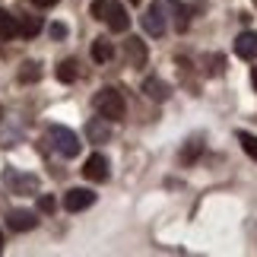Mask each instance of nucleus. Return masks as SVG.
I'll use <instances>...</instances> for the list:
<instances>
[{
	"instance_id": "obj_9",
	"label": "nucleus",
	"mask_w": 257,
	"mask_h": 257,
	"mask_svg": "<svg viewBox=\"0 0 257 257\" xmlns=\"http://www.w3.org/2000/svg\"><path fill=\"white\" fill-rule=\"evenodd\" d=\"M235 54L241 61H257V32H241L235 38Z\"/></svg>"
},
{
	"instance_id": "obj_15",
	"label": "nucleus",
	"mask_w": 257,
	"mask_h": 257,
	"mask_svg": "<svg viewBox=\"0 0 257 257\" xmlns=\"http://www.w3.org/2000/svg\"><path fill=\"white\" fill-rule=\"evenodd\" d=\"M111 57H114V45L108 42V38H95V42H92V61L108 64Z\"/></svg>"
},
{
	"instance_id": "obj_23",
	"label": "nucleus",
	"mask_w": 257,
	"mask_h": 257,
	"mask_svg": "<svg viewBox=\"0 0 257 257\" xmlns=\"http://www.w3.org/2000/svg\"><path fill=\"white\" fill-rule=\"evenodd\" d=\"M35 7H54V4H61V0H32Z\"/></svg>"
},
{
	"instance_id": "obj_18",
	"label": "nucleus",
	"mask_w": 257,
	"mask_h": 257,
	"mask_svg": "<svg viewBox=\"0 0 257 257\" xmlns=\"http://www.w3.org/2000/svg\"><path fill=\"white\" fill-rule=\"evenodd\" d=\"M200 153H203V137H191V140L184 143V150H181V159L191 162V159H197Z\"/></svg>"
},
{
	"instance_id": "obj_19",
	"label": "nucleus",
	"mask_w": 257,
	"mask_h": 257,
	"mask_svg": "<svg viewBox=\"0 0 257 257\" xmlns=\"http://www.w3.org/2000/svg\"><path fill=\"white\" fill-rule=\"evenodd\" d=\"M76 76H80L76 61H61V64H57V80H61V83H73Z\"/></svg>"
},
{
	"instance_id": "obj_24",
	"label": "nucleus",
	"mask_w": 257,
	"mask_h": 257,
	"mask_svg": "<svg viewBox=\"0 0 257 257\" xmlns=\"http://www.w3.org/2000/svg\"><path fill=\"white\" fill-rule=\"evenodd\" d=\"M251 83H254V89H257V67H254V73H251Z\"/></svg>"
},
{
	"instance_id": "obj_13",
	"label": "nucleus",
	"mask_w": 257,
	"mask_h": 257,
	"mask_svg": "<svg viewBox=\"0 0 257 257\" xmlns=\"http://www.w3.org/2000/svg\"><path fill=\"white\" fill-rule=\"evenodd\" d=\"M13 35H19V23L13 13H7V10H0V42H10Z\"/></svg>"
},
{
	"instance_id": "obj_28",
	"label": "nucleus",
	"mask_w": 257,
	"mask_h": 257,
	"mask_svg": "<svg viewBox=\"0 0 257 257\" xmlns=\"http://www.w3.org/2000/svg\"><path fill=\"white\" fill-rule=\"evenodd\" d=\"M254 4H257V0H254Z\"/></svg>"
},
{
	"instance_id": "obj_10",
	"label": "nucleus",
	"mask_w": 257,
	"mask_h": 257,
	"mask_svg": "<svg viewBox=\"0 0 257 257\" xmlns=\"http://www.w3.org/2000/svg\"><path fill=\"white\" fill-rule=\"evenodd\" d=\"M108 124H111V121H105L102 114L92 117V121L86 124V137L92 143H108V140H111V127H108Z\"/></svg>"
},
{
	"instance_id": "obj_22",
	"label": "nucleus",
	"mask_w": 257,
	"mask_h": 257,
	"mask_svg": "<svg viewBox=\"0 0 257 257\" xmlns=\"http://www.w3.org/2000/svg\"><path fill=\"white\" fill-rule=\"evenodd\" d=\"M64 35H67V26L54 23V26H51V38H64Z\"/></svg>"
},
{
	"instance_id": "obj_20",
	"label": "nucleus",
	"mask_w": 257,
	"mask_h": 257,
	"mask_svg": "<svg viewBox=\"0 0 257 257\" xmlns=\"http://www.w3.org/2000/svg\"><path fill=\"white\" fill-rule=\"evenodd\" d=\"M238 143H241V150L251 156V159H257V137L254 134H238Z\"/></svg>"
},
{
	"instance_id": "obj_6",
	"label": "nucleus",
	"mask_w": 257,
	"mask_h": 257,
	"mask_svg": "<svg viewBox=\"0 0 257 257\" xmlns=\"http://www.w3.org/2000/svg\"><path fill=\"white\" fill-rule=\"evenodd\" d=\"M92 203H95V194L86 191V187H70V191L64 194V210H70V213H83Z\"/></svg>"
},
{
	"instance_id": "obj_3",
	"label": "nucleus",
	"mask_w": 257,
	"mask_h": 257,
	"mask_svg": "<svg viewBox=\"0 0 257 257\" xmlns=\"http://www.w3.org/2000/svg\"><path fill=\"white\" fill-rule=\"evenodd\" d=\"M48 143H51V150H57L64 156V159H73V156H80V137H76L70 127H48Z\"/></svg>"
},
{
	"instance_id": "obj_5",
	"label": "nucleus",
	"mask_w": 257,
	"mask_h": 257,
	"mask_svg": "<svg viewBox=\"0 0 257 257\" xmlns=\"http://www.w3.org/2000/svg\"><path fill=\"white\" fill-rule=\"evenodd\" d=\"M4 181L10 184V191L19 194V197L35 194V191H38V178H35V175H23V172H16V169H7Z\"/></svg>"
},
{
	"instance_id": "obj_25",
	"label": "nucleus",
	"mask_w": 257,
	"mask_h": 257,
	"mask_svg": "<svg viewBox=\"0 0 257 257\" xmlns=\"http://www.w3.org/2000/svg\"><path fill=\"white\" fill-rule=\"evenodd\" d=\"M0 251H4V232H0Z\"/></svg>"
},
{
	"instance_id": "obj_14",
	"label": "nucleus",
	"mask_w": 257,
	"mask_h": 257,
	"mask_svg": "<svg viewBox=\"0 0 257 257\" xmlns=\"http://www.w3.org/2000/svg\"><path fill=\"white\" fill-rule=\"evenodd\" d=\"M16 23H19V35L23 38H35L42 32V16H16Z\"/></svg>"
},
{
	"instance_id": "obj_17",
	"label": "nucleus",
	"mask_w": 257,
	"mask_h": 257,
	"mask_svg": "<svg viewBox=\"0 0 257 257\" xmlns=\"http://www.w3.org/2000/svg\"><path fill=\"white\" fill-rule=\"evenodd\" d=\"M38 80H42V67L35 61H26L23 70H19V83H38Z\"/></svg>"
},
{
	"instance_id": "obj_7",
	"label": "nucleus",
	"mask_w": 257,
	"mask_h": 257,
	"mask_svg": "<svg viewBox=\"0 0 257 257\" xmlns=\"http://www.w3.org/2000/svg\"><path fill=\"white\" fill-rule=\"evenodd\" d=\"M83 175L89 178V181H108V159L102 153H92L83 165Z\"/></svg>"
},
{
	"instance_id": "obj_4",
	"label": "nucleus",
	"mask_w": 257,
	"mask_h": 257,
	"mask_svg": "<svg viewBox=\"0 0 257 257\" xmlns=\"http://www.w3.org/2000/svg\"><path fill=\"white\" fill-rule=\"evenodd\" d=\"M165 0H153L150 7H146V13H143V29L150 35H156L159 38L162 32H165V26H169V16H165Z\"/></svg>"
},
{
	"instance_id": "obj_8",
	"label": "nucleus",
	"mask_w": 257,
	"mask_h": 257,
	"mask_svg": "<svg viewBox=\"0 0 257 257\" xmlns=\"http://www.w3.org/2000/svg\"><path fill=\"white\" fill-rule=\"evenodd\" d=\"M7 225L13 232H32L35 225H38V216L32 210H13V213L7 216Z\"/></svg>"
},
{
	"instance_id": "obj_1",
	"label": "nucleus",
	"mask_w": 257,
	"mask_h": 257,
	"mask_svg": "<svg viewBox=\"0 0 257 257\" xmlns=\"http://www.w3.org/2000/svg\"><path fill=\"white\" fill-rule=\"evenodd\" d=\"M92 16L102 19L111 32H127V29H131V16H127V10L117 4V0H95Z\"/></svg>"
},
{
	"instance_id": "obj_26",
	"label": "nucleus",
	"mask_w": 257,
	"mask_h": 257,
	"mask_svg": "<svg viewBox=\"0 0 257 257\" xmlns=\"http://www.w3.org/2000/svg\"><path fill=\"white\" fill-rule=\"evenodd\" d=\"M131 4H140V0H131Z\"/></svg>"
},
{
	"instance_id": "obj_12",
	"label": "nucleus",
	"mask_w": 257,
	"mask_h": 257,
	"mask_svg": "<svg viewBox=\"0 0 257 257\" xmlns=\"http://www.w3.org/2000/svg\"><path fill=\"white\" fill-rule=\"evenodd\" d=\"M143 92L153 98V102H165L169 98V86H165L159 76H146L143 80Z\"/></svg>"
},
{
	"instance_id": "obj_11",
	"label": "nucleus",
	"mask_w": 257,
	"mask_h": 257,
	"mask_svg": "<svg viewBox=\"0 0 257 257\" xmlns=\"http://www.w3.org/2000/svg\"><path fill=\"white\" fill-rule=\"evenodd\" d=\"M124 51H127V61H131L134 67H143L146 57H150V51H146L143 38H127L124 42Z\"/></svg>"
},
{
	"instance_id": "obj_21",
	"label": "nucleus",
	"mask_w": 257,
	"mask_h": 257,
	"mask_svg": "<svg viewBox=\"0 0 257 257\" xmlns=\"http://www.w3.org/2000/svg\"><path fill=\"white\" fill-rule=\"evenodd\" d=\"M38 210H42V213H54V197L51 194L38 197Z\"/></svg>"
},
{
	"instance_id": "obj_27",
	"label": "nucleus",
	"mask_w": 257,
	"mask_h": 257,
	"mask_svg": "<svg viewBox=\"0 0 257 257\" xmlns=\"http://www.w3.org/2000/svg\"><path fill=\"white\" fill-rule=\"evenodd\" d=\"M0 117H4V111H0Z\"/></svg>"
},
{
	"instance_id": "obj_16",
	"label": "nucleus",
	"mask_w": 257,
	"mask_h": 257,
	"mask_svg": "<svg viewBox=\"0 0 257 257\" xmlns=\"http://www.w3.org/2000/svg\"><path fill=\"white\" fill-rule=\"evenodd\" d=\"M172 13H175V29L178 32H187V26H191V7L172 0Z\"/></svg>"
},
{
	"instance_id": "obj_2",
	"label": "nucleus",
	"mask_w": 257,
	"mask_h": 257,
	"mask_svg": "<svg viewBox=\"0 0 257 257\" xmlns=\"http://www.w3.org/2000/svg\"><path fill=\"white\" fill-rule=\"evenodd\" d=\"M92 105H95V111L105 117V121H121L124 111H127V105H124V95L117 92L114 86H105V89H98L95 98H92Z\"/></svg>"
}]
</instances>
